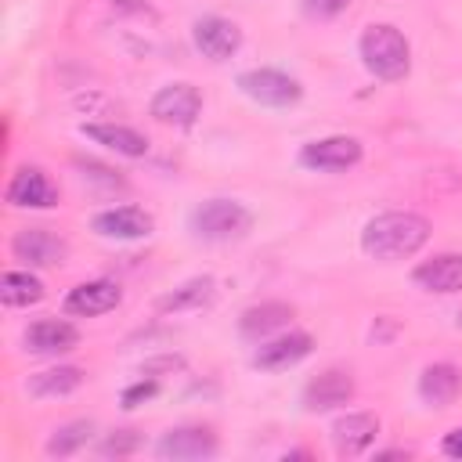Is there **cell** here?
Returning <instances> with one entry per match:
<instances>
[{"mask_svg": "<svg viewBox=\"0 0 462 462\" xmlns=\"http://www.w3.org/2000/svg\"><path fill=\"white\" fill-rule=\"evenodd\" d=\"M43 282L32 271H7L0 278V300L4 307H32L43 300Z\"/></svg>", "mask_w": 462, "mask_h": 462, "instance_id": "obj_22", "label": "cell"}, {"mask_svg": "<svg viewBox=\"0 0 462 462\" xmlns=\"http://www.w3.org/2000/svg\"><path fill=\"white\" fill-rule=\"evenodd\" d=\"M25 350L29 354H40V357H58V354H69L79 346V328L65 318H40L25 328L22 336Z\"/></svg>", "mask_w": 462, "mask_h": 462, "instance_id": "obj_12", "label": "cell"}, {"mask_svg": "<svg viewBox=\"0 0 462 462\" xmlns=\"http://www.w3.org/2000/svg\"><path fill=\"white\" fill-rule=\"evenodd\" d=\"M354 397V379L343 368H325L303 386V408L307 411H332Z\"/></svg>", "mask_w": 462, "mask_h": 462, "instance_id": "obj_16", "label": "cell"}, {"mask_svg": "<svg viewBox=\"0 0 462 462\" xmlns=\"http://www.w3.org/2000/svg\"><path fill=\"white\" fill-rule=\"evenodd\" d=\"M426 242H430V220L422 213H408V209H386V213L372 217L361 227V249H365V256L383 260V263L408 260Z\"/></svg>", "mask_w": 462, "mask_h": 462, "instance_id": "obj_1", "label": "cell"}, {"mask_svg": "<svg viewBox=\"0 0 462 462\" xmlns=\"http://www.w3.org/2000/svg\"><path fill=\"white\" fill-rule=\"evenodd\" d=\"M11 253L29 267H54V263H65L69 242L51 227H22L11 238Z\"/></svg>", "mask_w": 462, "mask_h": 462, "instance_id": "obj_9", "label": "cell"}, {"mask_svg": "<svg viewBox=\"0 0 462 462\" xmlns=\"http://www.w3.org/2000/svg\"><path fill=\"white\" fill-rule=\"evenodd\" d=\"M375 433H379V415H372V411H346V415H339L332 422V448H336V455L354 458V455L372 448Z\"/></svg>", "mask_w": 462, "mask_h": 462, "instance_id": "obj_15", "label": "cell"}, {"mask_svg": "<svg viewBox=\"0 0 462 462\" xmlns=\"http://www.w3.org/2000/svg\"><path fill=\"white\" fill-rule=\"evenodd\" d=\"M350 7V0H303V11L310 18H336Z\"/></svg>", "mask_w": 462, "mask_h": 462, "instance_id": "obj_27", "label": "cell"}, {"mask_svg": "<svg viewBox=\"0 0 462 462\" xmlns=\"http://www.w3.org/2000/svg\"><path fill=\"white\" fill-rule=\"evenodd\" d=\"M184 361L180 357H159V361H144V375H155V372H166V368H180Z\"/></svg>", "mask_w": 462, "mask_h": 462, "instance_id": "obj_29", "label": "cell"}, {"mask_svg": "<svg viewBox=\"0 0 462 462\" xmlns=\"http://www.w3.org/2000/svg\"><path fill=\"white\" fill-rule=\"evenodd\" d=\"M365 155L361 141L357 137H346V134H332V137H318V141H307L300 148V166L314 170V173H346L350 166H357Z\"/></svg>", "mask_w": 462, "mask_h": 462, "instance_id": "obj_5", "label": "cell"}, {"mask_svg": "<svg viewBox=\"0 0 462 462\" xmlns=\"http://www.w3.org/2000/svg\"><path fill=\"white\" fill-rule=\"evenodd\" d=\"M90 227L101 235V238H116V242H137V238H148L155 231V220L148 209L141 206H108L101 213H94Z\"/></svg>", "mask_w": 462, "mask_h": 462, "instance_id": "obj_8", "label": "cell"}, {"mask_svg": "<svg viewBox=\"0 0 462 462\" xmlns=\"http://www.w3.org/2000/svg\"><path fill=\"white\" fill-rule=\"evenodd\" d=\"M411 282L426 292H440V296H451V292H462V253H437L430 260H422L415 271H411Z\"/></svg>", "mask_w": 462, "mask_h": 462, "instance_id": "obj_17", "label": "cell"}, {"mask_svg": "<svg viewBox=\"0 0 462 462\" xmlns=\"http://www.w3.org/2000/svg\"><path fill=\"white\" fill-rule=\"evenodd\" d=\"M213 292H217L213 278H188L184 285H177L173 292H166L159 300V310H173V314H180V310H202L213 300Z\"/></svg>", "mask_w": 462, "mask_h": 462, "instance_id": "obj_23", "label": "cell"}, {"mask_svg": "<svg viewBox=\"0 0 462 462\" xmlns=\"http://www.w3.org/2000/svg\"><path fill=\"white\" fill-rule=\"evenodd\" d=\"M155 393H159V383H155V375H148V379H137L134 386H126L119 401H123V408L130 411V408H137V404H144V401H152Z\"/></svg>", "mask_w": 462, "mask_h": 462, "instance_id": "obj_26", "label": "cell"}, {"mask_svg": "<svg viewBox=\"0 0 462 462\" xmlns=\"http://www.w3.org/2000/svg\"><path fill=\"white\" fill-rule=\"evenodd\" d=\"M137 448H141V433L137 430H116V433H108L101 440V455H116V458L134 455Z\"/></svg>", "mask_w": 462, "mask_h": 462, "instance_id": "obj_25", "label": "cell"}, {"mask_svg": "<svg viewBox=\"0 0 462 462\" xmlns=\"http://www.w3.org/2000/svg\"><path fill=\"white\" fill-rule=\"evenodd\" d=\"M217 433L206 430V426H177L170 433L159 437L155 451L159 458H170V462H199V458H213L217 455Z\"/></svg>", "mask_w": 462, "mask_h": 462, "instance_id": "obj_10", "label": "cell"}, {"mask_svg": "<svg viewBox=\"0 0 462 462\" xmlns=\"http://www.w3.org/2000/svg\"><path fill=\"white\" fill-rule=\"evenodd\" d=\"M357 51H361L365 69H368L375 79L393 83V79H404L408 69H411V47H408L404 32H401L397 25H390V22L368 25V29L361 32Z\"/></svg>", "mask_w": 462, "mask_h": 462, "instance_id": "obj_2", "label": "cell"}, {"mask_svg": "<svg viewBox=\"0 0 462 462\" xmlns=\"http://www.w3.org/2000/svg\"><path fill=\"white\" fill-rule=\"evenodd\" d=\"M191 40L195 47L202 51V58L209 61H227L238 47H242V29L231 22V18H220V14H206L191 25Z\"/></svg>", "mask_w": 462, "mask_h": 462, "instance_id": "obj_11", "label": "cell"}, {"mask_svg": "<svg viewBox=\"0 0 462 462\" xmlns=\"http://www.w3.org/2000/svg\"><path fill=\"white\" fill-rule=\"evenodd\" d=\"M7 202L18 209H54L61 191L40 166H18L7 180Z\"/></svg>", "mask_w": 462, "mask_h": 462, "instance_id": "obj_7", "label": "cell"}, {"mask_svg": "<svg viewBox=\"0 0 462 462\" xmlns=\"http://www.w3.org/2000/svg\"><path fill=\"white\" fill-rule=\"evenodd\" d=\"M123 303V289L108 278H94V282H79L76 289H69L65 296V314L72 318H97V314H108Z\"/></svg>", "mask_w": 462, "mask_h": 462, "instance_id": "obj_14", "label": "cell"}, {"mask_svg": "<svg viewBox=\"0 0 462 462\" xmlns=\"http://www.w3.org/2000/svg\"><path fill=\"white\" fill-rule=\"evenodd\" d=\"M462 393V372L448 361H437V365H426L422 375H419V397L433 408H448L455 397Z\"/></svg>", "mask_w": 462, "mask_h": 462, "instance_id": "obj_20", "label": "cell"}, {"mask_svg": "<svg viewBox=\"0 0 462 462\" xmlns=\"http://www.w3.org/2000/svg\"><path fill=\"white\" fill-rule=\"evenodd\" d=\"M148 112H152V119L162 123V126L188 130V126H195V119H199V112H202V94H199L191 83H166V87L155 90Z\"/></svg>", "mask_w": 462, "mask_h": 462, "instance_id": "obj_6", "label": "cell"}, {"mask_svg": "<svg viewBox=\"0 0 462 462\" xmlns=\"http://www.w3.org/2000/svg\"><path fill=\"white\" fill-rule=\"evenodd\" d=\"M83 379H87L83 368H76V365H54V368H43V372L29 375L25 390H29L32 397H65V393L79 390Z\"/></svg>", "mask_w": 462, "mask_h": 462, "instance_id": "obj_21", "label": "cell"}, {"mask_svg": "<svg viewBox=\"0 0 462 462\" xmlns=\"http://www.w3.org/2000/svg\"><path fill=\"white\" fill-rule=\"evenodd\" d=\"M440 451H444L448 458H462V426H458V430H451V433L444 437Z\"/></svg>", "mask_w": 462, "mask_h": 462, "instance_id": "obj_28", "label": "cell"}, {"mask_svg": "<svg viewBox=\"0 0 462 462\" xmlns=\"http://www.w3.org/2000/svg\"><path fill=\"white\" fill-rule=\"evenodd\" d=\"M188 227L202 242H235V238L249 235L253 213L235 199H206L202 206L191 209Z\"/></svg>", "mask_w": 462, "mask_h": 462, "instance_id": "obj_3", "label": "cell"}, {"mask_svg": "<svg viewBox=\"0 0 462 462\" xmlns=\"http://www.w3.org/2000/svg\"><path fill=\"white\" fill-rule=\"evenodd\" d=\"M292 321V307L289 303H278V300H267V303H253L242 310L238 318V332L253 343H263L271 336H278L285 325Z\"/></svg>", "mask_w": 462, "mask_h": 462, "instance_id": "obj_18", "label": "cell"}, {"mask_svg": "<svg viewBox=\"0 0 462 462\" xmlns=\"http://www.w3.org/2000/svg\"><path fill=\"white\" fill-rule=\"evenodd\" d=\"M238 90L256 101V105H267V108H289L303 97V87L296 76L282 72V69H245L238 76Z\"/></svg>", "mask_w": 462, "mask_h": 462, "instance_id": "obj_4", "label": "cell"}, {"mask_svg": "<svg viewBox=\"0 0 462 462\" xmlns=\"http://www.w3.org/2000/svg\"><path fill=\"white\" fill-rule=\"evenodd\" d=\"M310 350H314L310 332H278V336H271L256 346L253 365L263 368V372H285V368L300 365Z\"/></svg>", "mask_w": 462, "mask_h": 462, "instance_id": "obj_13", "label": "cell"}, {"mask_svg": "<svg viewBox=\"0 0 462 462\" xmlns=\"http://www.w3.org/2000/svg\"><path fill=\"white\" fill-rule=\"evenodd\" d=\"M458 325H462V314H458Z\"/></svg>", "mask_w": 462, "mask_h": 462, "instance_id": "obj_30", "label": "cell"}, {"mask_svg": "<svg viewBox=\"0 0 462 462\" xmlns=\"http://www.w3.org/2000/svg\"><path fill=\"white\" fill-rule=\"evenodd\" d=\"M90 437H94V422H90V419L65 422V426H58V430L51 433V440H47V455H51V458L76 455L83 444H90Z\"/></svg>", "mask_w": 462, "mask_h": 462, "instance_id": "obj_24", "label": "cell"}, {"mask_svg": "<svg viewBox=\"0 0 462 462\" xmlns=\"http://www.w3.org/2000/svg\"><path fill=\"white\" fill-rule=\"evenodd\" d=\"M83 137H90L94 144L116 152V155H126V159H141L148 155V137L137 134L134 126H123V123H83L79 126Z\"/></svg>", "mask_w": 462, "mask_h": 462, "instance_id": "obj_19", "label": "cell"}]
</instances>
